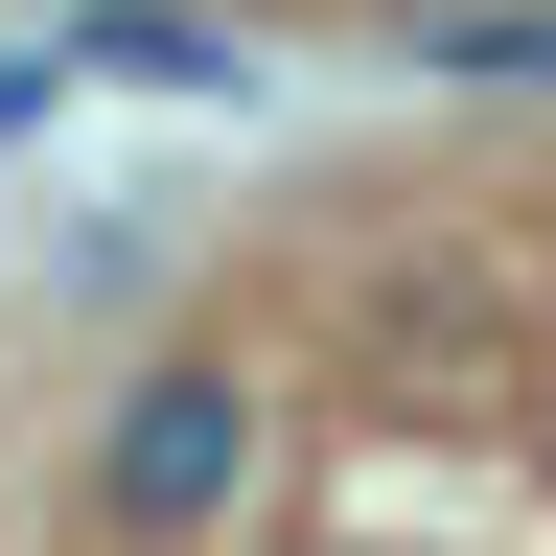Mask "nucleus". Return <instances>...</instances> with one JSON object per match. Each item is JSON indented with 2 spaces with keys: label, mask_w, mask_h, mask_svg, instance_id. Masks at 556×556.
Instances as JSON below:
<instances>
[{
  "label": "nucleus",
  "mask_w": 556,
  "mask_h": 556,
  "mask_svg": "<svg viewBox=\"0 0 556 556\" xmlns=\"http://www.w3.org/2000/svg\"><path fill=\"white\" fill-rule=\"evenodd\" d=\"M232 464H255L232 371H163V394L116 417V510H139V533H208V510H232Z\"/></svg>",
  "instance_id": "nucleus-1"
},
{
  "label": "nucleus",
  "mask_w": 556,
  "mask_h": 556,
  "mask_svg": "<svg viewBox=\"0 0 556 556\" xmlns=\"http://www.w3.org/2000/svg\"><path fill=\"white\" fill-rule=\"evenodd\" d=\"M0 116H47V70H24V47H0Z\"/></svg>",
  "instance_id": "nucleus-2"
}]
</instances>
